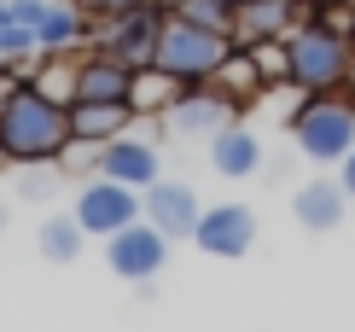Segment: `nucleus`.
<instances>
[{
  "mask_svg": "<svg viewBox=\"0 0 355 332\" xmlns=\"http://www.w3.org/2000/svg\"><path fill=\"white\" fill-rule=\"evenodd\" d=\"M70 146V105L47 99L29 76L0 82V152L18 169H41L58 163Z\"/></svg>",
  "mask_w": 355,
  "mask_h": 332,
  "instance_id": "1",
  "label": "nucleus"
},
{
  "mask_svg": "<svg viewBox=\"0 0 355 332\" xmlns=\"http://www.w3.org/2000/svg\"><path fill=\"white\" fill-rule=\"evenodd\" d=\"M286 88L303 94H355V41L332 18H297L286 29Z\"/></svg>",
  "mask_w": 355,
  "mask_h": 332,
  "instance_id": "2",
  "label": "nucleus"
},
{
  "mask_svg": "<svg viewBox=\"0 0 355 332\" xmlns=\"http://www.w3.org/2000/svg\"><path fill=\"white\" fill-rule=\"evenodd\" d=\"M291 140L309 163H344L355 152V94H303L291 111Z\"/></svg>",
  "mask_w": 355,
  "mask_h": 332,
  "instance_id": "3",
  "label": "nucleus"
},
{
  "mask_svg": "<svg viewBox=\"0 0 355 332\" xmlns=\"http://www.w3.org/2000/svg\"><path fill=\"white\" fill-rule=\"evenodd\" d=\"M227 53H233V35H227V29H204V24L181 18V12H169L164 35H157V58H152V65L169 70L175 82H210Z\"/></svg>",
  "mask_w": 355,
  "mask_h": 332,
  "instance_id": "4",
  "label": "nucleus"
},
{
  "mask_svg": "<svg viewBox=\"0 0 355 332\" xmlns=\"http://www.w3.org/2000/svg\"><path fill=\"white\" fill-rule=\"evenodd\" d=\"M164 24H169V6L164 0H146V6L123 12V18H105L94 29V53H105V58H116V65H128V70H146L157 58Z\"/></svg>",
  "mask_w": 355,
  "mask_h": 332,
  "instance_id": "5",
  "label": "nucleus"
},
{
  "mask_svg": "<svg viewBox=\"0 0 355 332\" xmlns=\"http://www.w3.org/2000/svg\"><path fill=\"white\" fill-rule=\"evenodd\" d=\"M70 216L82 222V233H94V239H111V233H123L128 222H140L146 210H140V192L135 187H123V181H105V175H94V181H82V192H76V210Z\"/></svg>",
  "mask_w": 355,
  "mask_h": 332,
  "instance_id": "6",
  "label": "nucleus"
},
{
  "mask_svg": "<svg viewBox=\"0 0 355 332\" xmlns=\"http://www.w3.org/2000/svg\"><path fill=\"white\" fill-rule=\"evenodd\" d=\"M164 263H169V239L152 228V222H128L123 233H111L105 239V268L116 280H135V285H146V280H157L164 274Z\"/></svg>",
  "mask_w": 355,
  "mask_h": 332,
  "instance_id": "7",
  "label": "nucleus"
},
{
  "mask_svg": "<svg viewBox=\"0 0 355 332\" xmlns=\"http://www.w3.org/2000/svg\"><path fill=\"white\" fill-rule=\"evenodd\" d=\"M192 245L204 256H221V263L250 256V245H257V216H250V204H210L198 216V228H192Z\"/></svg>",
  "mask_w": 355,
  "mask_h": 332,
  "instance_id": "8",
  "label": "nucleus"
},
{
  "mask_svg": "<svg viewBox=\"0 0 355 332\" xmlns=\"http://www.w3.org/2000/svg\"><path fill=\"white\" fill-rule=\"evenodd\" d=\"M140 210H146V222H152L169 245L175 239H192V228H198V216H204L198 192H192L187 181H152V187L140 192Z\"/></svg>",
  "mask_w": 355,
  "mask_h": 332,
  "instance_id": "9",
  "label": "nucleus"
},
{
  "mask_svg": "<svg viewBox=\"0 0 355 332\" xmlns=\"http://www.w3.org/2000/svg\"><path fill=\"white\" fill-rule=\"evenodd\" d=\"M94 175L123 181V187H135V192H146L152 181H164V169H157V146L140 140V134H116V140H105V146H99V169Z\"/></svg>",
  "mask_w": 355,
  "mask_h": 332,
  "instance_id": "10",
  "label": "nucleus"
},
{
  "mask_svg": "<svg viewBox=\"0 0 355 332\" xmlns=\"http://www.w3.org/2000/svg\"><path fill=\"white\" fill-rule=\"evenodd\" d=\"M233 111H239V105H233L227 94H216L210 82H198V88H187V94L164 111V123L175 134H221L233 123Z\"/></svg>",
  "mask_w": 355,
  "mask_h": 332,
  "instance_id": "11",
  "label": "nucleus"
},
{
  "mask_svg": "<svg viewBox=\"0 0 355 332\" xmlns=\"http://www.w3.org/2000/svg\"><path fill=\"white\" fill-rule=\"evenodd\" d=\"M303 18V0H245L233 12V47H262V41H286V29Z\"/></svg>",
  "mask_w": 355,
  "mask_h": 332,
  "instance_id": "12",
  "label": "nucleus"
},
{
  "mask_svg": "<svg viewBox=\"0 0 355 332\" xmlns=\"http://www.w3.org/2000/svg\"><path fill=\"white\" fill-rule=\"evenodd\" d=\"M128 128H135V105L128 99H70V140L105 146Z\"/></svg>",
  "mask_w": 355,
  "mask_h": 332,
  "instance_id": "13",
  "label": "nucleus"
},
{
  "mask_svg": "<svg viewBox=\"0 0 355 332\" xmlns=\"http://www.w3.org/2000/svg\"><path fill=\"white\" fill-rule=\"evenodd\" d=\"M291 210H297V228L332 233V228H344V216H349V192H344V181H303Z\"/></svg>",
  "mask_w": 355,
  "mask_h": 332,
  "instance_id": "14",
  "label": "nucleus"
},
{
  "mask_svg": "<svg viewBox=\"0 0 355 332\" xmlns=\"http://www.w3.org/2000/svg\"><path fill=\"white\" fill-rule=\"evenodd\" d=\"M210 163H216V175H227V181H250L262 169V140L245 123H227L221 134H210Z\"/></svg>",
  "mask_w": 355,
  "mask_h": 332,
  "instance_id": "15",
  "label": "nucleus"
},
{
  "mask_svg": "<svg viewBox=\"0 0 355 332\" xmlns=\"http://www.w3.org/2000/svg\"><path fill=\"white\" fill-rule=\"evenodd\" d=\"M94 18L76 6V0H53L47 6V18L35 24V35H41V53H76L82 41H94Z\"/></svg>",
  "mask_w": 355,
  "mask_h": 332,
  "instance_id": "16",
  "label": "nucleus"
},
{
  "mask_svg": "<svg viewBox=\"0 0 355 332\" xmlns=\"http://www.w3.org/2000/svg\"><path fill=\"white\" fill-rule=\"evenodd\" d=\"M128 88H135V70L128 65H116L105 53L76 58V99H128Z\"/></svg>",
  "mask_w": 355,
  "mask_h": 332,
  "instance_id": "17",
  "label": "nucleus"
},
{
  "mask_svg": "<svg viewBox=\"0 0 355 332\" xmlns=\"http://www.w3.org/2000/svg\"><path fill=\"white\" fill-rule=\"evenodd\" d=\"M216 94H227L233 105H245V99H257L262 88H268V76H262V65H257V53H245V47H233L227 58H221V70L210 76Z\"/></svg>",
  "mask_w": 355,
  "mask_h": 332,
  "instance_id": "18",
  "label": "nucleus"
},
{
  "mask_svg": "<svg viewBox=\"0 0 355 332\" xmlns=\"http://www.w3.org/2000/svg\"><path fill=\"white\" fill-rule=\"evenodd\" d=\"M181 88H187V82H175L169 70L146 65V70H135V88H128V105H135V117H157V111H169V105L181 99Z\"/></svg>",
  "mask_w": 355,
  "mask_h": 332,
  "instance_id": "19",
  "label": "nucleus"
},
{
  "mask_svg": "<svg viewBox=\"0 0 355 332\" xmlns=\"http://www.w3.org/2000/svg\"><path fill=\"white\" fill-rule=\"evenodd\" d=\"M35 245H41V256H47V263H76L82 245H87V233H82L76 216H47V222L35 228Z\"/></svg>",
  "mask_w": 355,
  "mask_h": 332,
  "instance_id": "20",
  "label": "nucleus"
},
{
  "mask_svg": "<svg viewBox=\"0 0 355 332\" xmlns=\"http://www.w3.org/2000/svg\"><path fill=\"white\" fill-rule=\"evenodd\" d=\"M29 82H35L41 94H47V99L70 105V99H76V58H70V53H47V65H41L35 76H29Z\"/></svg>",
  "mask_w": 355,
  "mask_h": 332,
  "instance_id": "21",
  "label": "nucleus"
},
{
  "mask_svg": "<svg viewBox=\"0 0 355 332\" xmlns=\"http://www.w3.org/2000/svg\"><path fill=\"white\" fill-rule=\"evenodd\" d=\"M29 53H41V35H35V29L18 24V18L0 24V58H6V65H24Z\"/></svg>",
  "mask_w": 355,
  "mask_h": 332,
  "instance_id": "22",
  "label": "nucleus"
},
{
  "mask_svg": "<svg viewBox=\"0 0 355 332\" xmlns=\"http://www.w3.org/2000/svg\"><path fill=\"white\" fill-rule=\"evenodd\" d=\"M169 12H181V18L204 24V29H227V35H233V12L221 6V0H175Z\"/></svg>",
  "mask_w": 355,
  "mask_h": 332,
  "instance_id": "23",
  "label": "nucleus"
},
{
  "mask_svg": "<svg viewBox=\"0 0 355 332\" xmlns=\"http://www.w3.org/2000/svg\"><path fill=\"white\" fill-rule=\"evenodd\" d=\"M76 6H82V12H87L94 24H105V18H123V12L146 6V0H76Z\"/></svg>",
  "mask_w": 355,
  "mask_h": 332,
  "instance_id": "24",
  "label": "nucleus"
},
{
  "mask_svg": "<svg viewBox=\"0 0 355 332\" xmlns=\"http://www.w3.org/2000/svg\"><path fill=\"white\" fill-rule=\"evenodd\" d=\"M47 6H53V0H12V18H18V24H29V29H35L41 18H47Z\"/></svg>",
  "mask_w": 355,
  "mask_h": 332,
  "instance_id": "25",
  "label": "nucleus"
},
{
  "mask_svg": "<svg viewBox=\"0 0 355 332\" xmlns=\"http://www.w3.org/2000/svg\"><path fill=\"white\" fill-rule=\"evenodd\" d=\"M47 192H53L47 175H29V181H24V199H47Z\"/></svg>",
  "mask_w": 355,
  "mask_h": 332,
  "instance_id": "26",
  "label": "nucleus"
},
{
  "mask_svg": "<svg viewBox=\"0 0 355 332\" xmlns=\"http://www.w3.org/2000/svg\"><path fill=\"white\" fill-rule=\"evenodd\" d=\"M338 181H344V192H349V204H355V152L338 163Z\"/></svg>",
  "mask_w": 355,
  "mask_h": 332,
  "instance_id": "27",
  "label": "nucleus"
},
{
  "mask_svg": "<svg viewBox=\"0 0 355 332\" xmlns=\"http://www.w3.org/2000/svg\"><path fill=\"white\" fill-rule=\"evenodd\" d=\"M0 24H12V0H0Z\"/></svg>",
  "mask_w": 355,
  "mask_h": 332,
  "instance_id": "28",
  "label": "nucleus"
},
{
  "mask_svg": "<svg viewBox=\"0 0 355 332\" xmlns=\"http://www.w3.org/2000/svg\"><path fill=\"white\" fill-rule=\"evenodd\" d=\"M221 6H227V12H239V6H245V0H221Z\"/></svg>",
  "mask_w": 355,
  "mask_h": 332,
  "instance_id": "29",
  "label": "nucleus"
},
{
  "mask_svg": "<svg viewBox=\"0 0 355 332\" xmlns=\"http://www.w3.org/2000/svg\"><path fill=\"white\" fill-rule=\"evenodd\" d=\"M344 29H349V41H355V12H349V24H344Z\"/></svg>",
  "mask_w": 355,
  "mask_h": 332,
  "instance_id": "30",
  "label": "nucleus"
},
{
  "mask_svg": "<svg viewBox=\"0 0 355 332\" xmlns=\"http://www.w3.org/2000/svg\"><path fill=\"white\" fill-rule=\"evenodd\" d=\"M0 228H6V199H0Z\"/></svg>",
  "mask_w": 355,
  "mask_h": 332,
  "instance_id": "31",
  "label": "nucleus"
},
{
  "mask_svg": "<svg viewBox=\"0 0 355 332\" xmlns=\"http://www.w3.org/2000/svg\"><path fill=\"white\" fill-rule=\"evenodd\" d=\"M0 169H6V152H0Z\"/></svg>",
  "mask_w": 355,
  "mask_h": 332,
  "instance_id": "32",
  "label": "nucleus"
},
{
  "mask_svg": "<svg viewBox=\"0 0 355 332\" xmlns=\"http://www.w3.org/2000/svg\"><path fill=\"white\" fill-rule=\"evenodd\" d=\"M164 6H175V0H164Z\"/></svg>",
  "mask_w": 355,
  "mask_h": 332,
  "instance_id": "33",
  "label": "nucleus"
},
{
  "mask_svg": "<svg viewBox=\"0 0 355 332\" xmlns=\"http://www.w3.org/2000/svg\"><path fill=\"white\" fill-rule=\"evenodd\" d=\"M303 6H309V0H303Z\"/></svg>",
  "mask_w": 355,
  "mask_h": 332,
  "instance_id": "34",
  "label": "nucleus"
}]
</instances>
